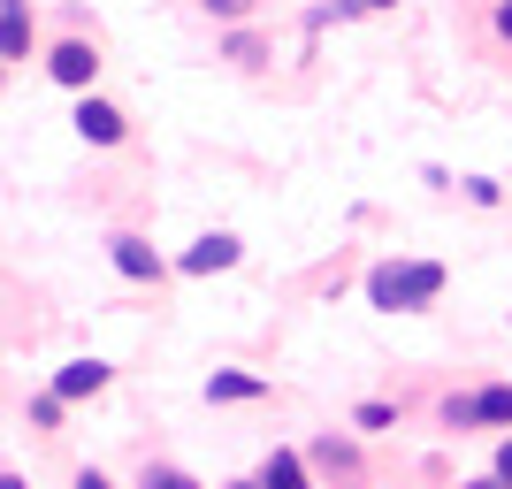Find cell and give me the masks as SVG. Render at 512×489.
I'll return each instance as SVG.
<instances>
[{
	"instance_id": "52a82bcc",
	"label": "cell",
	"mask_w": 512,
	"mask_h": 489,
	"mask_svg": "<svg viewBox=\"0 0 512 489\" xmlns=\"http://www.w3.org/2000/svg\"><path fill=\"white\" fill-rule=\"evenodd\" d=\"M260 489H314V474H306V459L291 444H276L268 459H260V474H253Z\"/></svg>"
},
{
	"instance_id": "ffe728a7",
	"label": "cell",
	"mask_w": 512,
	"mask_h": 489,
	"mask_svg": "<svg viewBox=\"0 0 512 489\" xmlns=\"http://www.w3.org/2000/svg\"><path fill=\"white\" fill-rule=\"evenodd\" d=\"M497 39H512V0H497Z\"/></svg>"
},
{
	"instance_id": "7a4b0ae2",
	"label": "cell",
	"mask_w": 512,
	"mask_h": 489,
	"mask_svg": "<svg viewBox=\"0 0 512 489\" xmlns=\"http://www.w3.org/2000/svg\"><path fill=\"white\" fill-rule=\"evenodd\" d=\"M46 77L69 92H92V77H100V46L92 39H62V46H46Z\"/></svg>"
},
{
	"instance_id": "cb8c5ba5",
	"label": "cell",
	"mask_w": 512,
	"mask_h": 489,
	"mask_svg": "<svg viewBox=\"0 0 512 489\" xmlns=\"http://www.w3.org/2000/svg\"><path fill=\"white\" fill-rule=\"evenodd\" d=\"M230 489H260V482H230Z\"/></svg>"
},
{
	"instance_id": "44dd1931",
	"label": "cell",
	"mask_w": 512,
	"mask_h": 489,
	"mask_svg": "<svg viewBox=\"0 0 512 489\" xmlns=\"http://www.w3.org/2000/svg\"><path fill=\"white\" fill-rule=\"evenodd\" d=\"M467 489H512V482H497V474H482V482H467Z\"/></svg>"
},
{
	"instance_id": "30bf717a",
	"label": "cell",
	"mask_w": 512,
	"mask_h": 489,
	"mask_svg": "<svg viewBox=\"0 0 512 489\" xmlns=\"http://www.w3.org/2000/svg\"><path fill=\"white\" fill-rule=\"evenodd\" d=\"M444 298V268L436 260H406V314L413 306H436Z\"/></svg>"
},
{
	"instance_id": "3957f363",
	"label": "cell",
	"mask_w": 512,
	"mask_h": 489,
	"mask_svg": "<svg viewBox=\"0 0 512 489\" xmlns=\"http://www.w3.org/2000/svg\"><path fill=\"white\" fill-rule=\"evenodd\" d=\"M107 260H115V276H130V283H161V276H169V260L153 253L138 230H115V237H107Z\"/></svg>"
},
{
	"instance_id": "9c48e42d",
	"label": "cell",
	"mask_w": 512,
	"mask_h": 489,
	"mask_svg": "<svg viewBox=\"0 0 512 489\" xmlns=\"http://www.w3.org/2000/svg\"><path fill=\"white\" fill-rule=\"evenodd\" d=\"M207 398H214V405H253V398H268V383H260V375L222 367V375H207Z\"/></svg>"
},
{
	"instance_id": "2e32d148",
	"label": "cell",
	"mask_w": 512,
	"mask_h": 489,
	"mask_svg": "<svg viewBox=\"0 0 512 489\" xmlns=\"http://www.w3.org/2000/svg\"><path fill=\"white\" fill-rule=\"evenodd\" d=\"M444 428H474V398H444Z\"/></svg>"
},
{
	"instance_id": "ba28073f",
	"label": "cell",
	"mask_w": 512,
	"mask_h": 489,
	"mask_svg": "<svg viewBox=\"0 0 512 489\" xmlns=\"http://www.w3.org/2000/svg\"><path fill=\"white\" fill-rule=\"evenodd\" d=\"M367 306H383V314H398V306H406V260L367 268Z\"/></svg>"
},
{
	"instance_id": "7c38bea8",
	"label": "cell",
	"mask_w": 512,
	"mask_h": 489,
	"mask_svg": "<svg viewBox=\"0 0 512 489\" xmlns=\"http://www.w3.org/2000/svg\"><path fill=\"white\" fill-rule=\"evenodd\" d=\"M62 413H69L62 390H39V398H31V428H62Z\"/></svg>"
},
{
	"instance_id": "4fadbf2b",
	"label": "cell",
	"mask_w": 512,
	"mask_h": 489,
	"mask_svg": "<svg viewBox=\"0 0 512 489\" xmlns=\"http://www.w3.org/2000/svg\"><path fill=\"white\" fill-rule=\"evenodd\" d=\"M390 421H398V413H390V405H383V398H367V405H360V413H352V428H360V436H383V428H390Z\"/></svg>"
},
{
	"instance_id": "603a6c76",
	"label": "cell",
	"mask_w": 512,
	"mask_h": 489,
	"mask_svg": "<svg viewBox=\"0 0 512 489\" xmlns=\"http://www.w3.org/2000/svg\"><path fill=\"white\" fill-rule=\"evenodd\" d=\"M360 8H398V0H360Z\"/></svg>"
},
{
	"instance_id": "ac0fdd59",
	"label": "cell",
	"mask_w": 512,
	"mask_h": 489,
	"mask_svg": "<svg viewBox=\"0 0 512 489\" xmlns=\"http://www.w3.org/2000/svg\"><path fill=\"white\" fill-rule=\"evenodd\" d=\"M497 482H512V436L497 444Z\"/></svg>"
},
{
	"instance_id": "6da1fadb",
	"label": "cell",
	"mask_w": 512,
	"mask_h": 489,
	"mask_svg": "<svg viewBox=\"0 0 512 489\" xmlns=\"http://www.w3.org/2000/svg\"><path fill=\"white\" fill-rule=\"evenodd\" d=\"M69 123H77L85 146H123L130 138V115L115 100H100V92H77V115H69Z\"/></svg>"
},
{
	"instance_id": "5bb4252c",
	"label": "cell",
	"mask_w": 512,
	"mask_h": 489,
	"mask_svg": "<svg viewBox=\"0 0 512 489\" xmlns=\"http://www.w3.org/2000/svg\"><path fill=\"white\" fill-rule=\"evenodd\" d=\"M138 489H199V482H192V474H176V467H146Z\"/></svg>"
},
{
	"instance_id": "d4e9b609",
	"label": "cell",
	"mask_w": 512,
	"mask_h": 489,
	"mask_svg": "<svg viewBox=\"0 0 512 489\" xmlns=\"http://www.w3.org/2000/svg\"><path fill=\"white\" fill-rule=\"evenodd\" d=\"M0 77H8V62H0Z\"/></svg>"
},
{
	"instance_id": "e0dca14e",
	"label": "cell",
	"mask_w": 512,
	"mask_h": 489,
	"mask_svg": "<svg viewBox=\"0 0 512 489\" xmlns=\"http://www.w3.org/2000/svg\"><path fill=\"white\" fill-rule=\"evenodd\" d=\"M467 199H474V207H497V199H505V192H497L490 176H467Z\"/></svg>"
},
{
	"instance_id": "8fae6325",
	"label": "cell",
	"mask_w": 512,
	"mask_h": 489,
	"mask_svg": "<svg viewBox=\"0 0 512 489\" xmlns=\"http://www.w3.org/2000/svg\"><path fill=\"white\" fill-rule=\"evenodd\" d=\"M474 428H512V383L474 390Z\"/></svg>"
},
{
	"instance_id": "277c9868",
	"label": "cell",
	"mask_w": 512,
	"mask_h": 489,
	"mask_svg": "<svg viewBox=\"0 0 512 489\" xmlns=\"http://www.w3.org/2000/svg\"><path fill=\"white\" fill-rule=\"evenodd\" d=\"M237 260H245V245H237L230 230H214V237H199L176 268H184V276H222V268H237Z\"/></svg>"
},
{
	"instance_id": "9a60e30c",
	"label": "cell",
	"mask_w": 512,
	"mask_h": 489,
	"mask_svg": "<svg viewBox=\"0 0 512 489\" xmlns=\"http://www.w3.org/2000/svg\"><path fill=\"white\" fill-rule=\"evenodd\" d=\"M260 0H207V16H222V23H245Z\"/></svg>"
},
{
	"instance_id": "8992f818",
	"label": "cell",
	"mask_w": 512,
	"mask_h": 489,
	"mask_svg": "<svg viewBox=\"0 0 512 489\" xmlns=\"http://www.w3.org/2000/svg\"><path fill=\"white\" fill-rule=\"evenodd\" d=\"M107 383H115V367H107V360H69L62 375H54V390H62L69 405H77V398H100Z\"/></svg>"
},
{
	"instance_id": "5b68a950",
	"label": "cell",
	"mask_w": 512,
	"mask_h": 489,
	"mask_svg": "<svg viewBox=\"0 0 512 489\" xmlns=\"http://www.w3.org/2000/svg\"><path fill=\"white\" fill-rule=\"evenodd\" d=\"M0 62H31V0H0Z\"/></svg>"
},
{
	"instance_id": "7402d4cb",
	"label": "cell",
	"mask_w": 512,
	"mask_h": 489,
	"mask_svg": "<svg viewBox=\"0 0 512 489\" xmlns=\"http://www.w3.org/2000/svg\"><path fill=\"white\" fill-rule=\"evenodd\" d=\"M0 489H31V482H23V474H0Z\"/></svg>"
},
{
	"instance_id": "d6986e66",
	"label": "cell",
	"mask_w": 512,
	"mask_h": 489,
	"mask_svg": "<svg viewBox=\"0 0 512 489\" xmlns=\"http://www.w3.org/2000/svg\"><path fill=\"white\" fill-rule=\"evenodd\" d=\"M77 489H115V482H107L100 467H85V474H77Z\"/></svg>"
}]
</instances>
